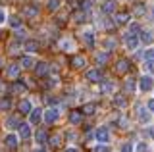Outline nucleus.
Segmentation results:
<instances>
[{"label":"nucleus","instance_id":"f257e3e1","mask_svg":"<svg viewBox=\"0 0 154 152\" xmlns=\"http://www.w3.org/2000/svg\"><path fill=\"white\" fill-rule=\"evenodd\" d=\"M123 41H125V46H127L129 50H135L141 39H137V37H135V33L129 31V33H125V35H123Z\"/></svg>","mask_w":154,"mask_h":152},{"label":"nucleus","instance_id":"f03ea898","mask_svg":"<svg viewBox=\"0 0 154 152\" xmlns=\"http://www.w3.org/2000/svg\"><path fill=\"white\" fill-rule=\"evenodd\" d=\"M58 117H60V112H58L56 106H50V108L45 112V121H46V123H54Z\"/></svg>","mask_w":154,"mask_h":152},{"label":"nucleus","instance_id":"7ed1b4c3","mask_svg":"<svg viewBox=\"0 0 154 152\" xmlns=\"http://www.w3.org/2000/svg\"><path fill=\"white\" fill-rule=\"evenodd\" d=\"M85 77H87V81H91V83H98V81H102V71H100L98 68L89 69Z\"/></svg>","mask_w":154,"mask_h":152},{"label":"nucleus","instance_id":"20e7f679","mask_svg":"<svg viewBox=\"0 0 154 152\" xmlns=\"http://www.w3.org/2000/svg\"><path fill=\"white\" fill-rule=\"evenodd\" d=\"M94 137H96L98 142H108L110 141V129L108 127H98L96 133H94Z\"/></svg>","mask_w":154,"mask_h":152},{"label":"nucleus","instance_id":"39448f33","mask_svg":"<svg viewBox=\"0 0 154 152\" xmlns=\"http://www.w3.org/2000/svg\"><path fill=\"white\" fill-rule=\"evenodd\" d=\"M35 73H37V77H45V75L48 73V71H50V65L46 64V62H37L35 64Z\"/></svg>","mask_w":154,"mask_h":152},{"label":"nucleus","instance_id":"423d86ee","mask_svg":"<svg viewBox=\"0 0 154 152\" xmlns=\"http://www.w3.org/2000/svg\"><path fill=\"white\" fill-rule=\"evenodd\" d=\"M148 110H150V108H143L141 104H137V114H139V121L141 123H148L150 121V114H148Z\"/></svg>","mask_w":154,"mask_h":152},{"label":"nucleus","instance_id":"0eeeda50","mask_svg":"<svg viewBox=\"0 0 154 152\" xmlns=\"http://www.w3.org/2000/svg\"><path fill=\"white\" fill-rule=\"evenodd\" d=\"M152 83L154 81L148 77V75H143V77L139 79V89H141L143 93H146V91H150V89H152Z\"/></svg>","mask_w":154,"mask_h":152},{"label":"nucleus","instance_id":"6e6552de","mask_svg":"<svg viewBox=\"0 0 154 152\" xmlns=\"http://www.w3.org/2000/svg\"><path fill=\"white\" fill-rule=\"evenodd\" d=\"M83 121V110H71L69 112V123L71 125H79Z\"/></svg>","mask_w":154,"mask_h":152},{"label":"nucleus","instance_id":"1a4fd4ad","mask_svg":"<svg viewBox=\"0 0 154 152\" xmlns=\"http://www.w3.org/2000/svg\"><path fill=\"white\" fill-rule=\"evenodd\" d=\"M42 117H45V112H42L41 108H35V110H31V114H29V120H31L33 125H37Z\"/></svg>","mask_w":154,"mask_h":152},{"label":"nucleus","instance_id":"9d476101","mask_svg":"<svg viewBox=\"0 0 154 152\" xmlns=\"http://www.w3.org/2000/svg\"><path fill=\"white\" fill-rule=\"evenodd\" d=\"M27 91V85H25V81H16L10 87V93H14V94H21V93H25Z\"/></svg>","mask_w":154,"mask_h":152},{"label":"nucleus","instance_id":"9b49d317","mask_svg":"<svg viewBox=\"0 0 154 152\" xmlns=\"http://www.w3.org/2000/svg\"><path fill=\"white\" fill-rule=\"evenodd\" d=\"M12 106H14V102L10 96H0V112H10Z\"/></svg>","mask_w":154,"mask_h":152},{"label":"nucleus","instance_id":"f8f14e48","mask_svg":"<svg viewBox=\"0 0 154 152\" xmlns=\"http://www.w3.org/2000/svg\"><path fill=\"white\" fill-rule=\"evenodd\" d=\"M17 133H19L21 139H29V137H31V127H29V123H19Z\"/></svg>","mask_w":154,"mask_h":152},{"label":"nucleus","instance_id":"ddd939ff","mask_svg":"<svg viewBox=\"0 0 154 152\" xmlns=\"http://www.w3.org/2000/svg\"><path fill=\"white\" fill-rule=\"evenodd\" d=\"M116 71H118V73H125V71H129V60L127 58H119L118 64H116Z\"/></svg>","mask_w":154,"mask_h":152},{"label":"nucleus","instance_id":"4468645a","mask_svg":"<svg viewBox=\"0 0 154 152\" xmlns=\"http://www.w3.org/2000/svg\"><path fill=\"white\" fill-rule=\"evenodd\" d=\"M37 14H38V6H37V4H29V6L23 8V16H25V17H35Z\"/></svg>","mask_w":154,"mask_h":152},{"label":"nucleus","instance_id":"2eb2a0df","mask_svg":"<svg viewBox=\"0 0 154 152\" xmlns=\"http://www.w3.org/2000/svg\"><path fill=\"white\" fill-rule=\"evenodd\" d=\"M19 71H21V64H10L6 69V75L8 77H17Z\"/></svg>","mask_w":154,"mask_h":152},{"label":"nucleus","instance_id":"dca6fc26","mask_svg":"<svg viewBox=\"0 0 154 152\" xmlns=\"http://www.w3.org/2000/svg\"><path fill=\"white\" fill-rule=\"evenodd\" d=\"M114 20L118 21L119 25H123V23H129V21H131V16H129V12H118Z\"/></svg>","mask_w":154,"mask_h":152},{"label":"nucleus","instance_id":"f3484780","mask_svg":"<svg viewBox=\"0 0 154 152\" xmlns=\"http://www.w3.org/2000/svg\"><path fill=\"white\" fill-rule=\"evenodd\" d=\"M69 64H71L73 69H81V68H85V58H83V56H73Z\"/></svg>","mask_w":154,"mask_h":152},{"label":"nucleus","instance_id":"a211bd4d","mask_svg":"<svg viewBox=\"0 0 154 152\" xmlns=\"http://www.w3.org/2000/svg\"><path fill=\"white\" fill-rule=\"evenodd\" d=\"M4 141H6V146H8L10 150H16L17 148V137L16 135H6V139H4Z\"/></svg>","mask_w":154,"mask_h":152},{"label":"nucleus","instance_id":"6ab92c4d","mask_svg":"<svg viewBox=\"0 0 154 152\" xmlns=\"http://www.w3.org/2000/svg\"><path fill=\"white\" fill-rule=\"evenodd\" d=\"M37 50H38V42H37V41H33V39L25 41V52L33 54V52H37Z\"/></svg>","mask_w":154,"mask_h":152},{"label":"nucleus","instance_id":"aec40b11","mask_svg":"<svg viewBox=\"0 0 154 152\" xmlns=\"http://www.w3.org/2000/svg\"><path fill=\"white\" fill-rule=\"evenodd\" d=\"M19 64H21V68H25V69H31V68H35V60H33L31 56H23Z\"/></svg>","mask_w":154,"mask_h":152},{"label":"nucleus","instance_id":"412c9836","mask_svg":"<svg viewBox=\"0 0 154 152\" xmlns=\"http://www.w3.org/2000/svg\"><path fill=\"white\" fill-rule=\"evenodd\" d=\"M83 41H85L87 46H91V48H93V46H94V33H93V31L83 33Z\"/></svg>","mask_w":154,"mask_h":152},{"label":"nucleus","instance_id":"4be33fe9","mask_svg":"<svg viewBox=\"0 0 154 152\" xmlns=\"http://www.w3.org/2000/svg\"><path fill=\"white\" fill-rule=\"evenodd\" d=\"M17 108H19V114H31V110H33V108H31V102H29V100H21Z\"/></svg>","mask_w":154,"mask_h":152},{"label":"nucleus","instance_id":"5701e85b","mask_svg":"<svg viewBox=\"0 0 154 152\" xmlns=\"http://www.w3.org/2000/svg\"><path fill=\"white\" fill-rule=\"evenodd\" d=\"M116 6H118V4H116L114 0H106V4L102 6V12H104V14H114Z\"/></svg>","mask_w":154,"mask_h":152},{"label":"nucleus","instance_id":"b1692460","mask_svg":"<svg viewBox=\"0 0 154 152\" xmlns=\"http://www.w3.org/2000/svg\"><path fill=\"white\" fill-rule=\"evenodd\" d=\"M94 112H96V104H94V102L83 104V114H85V116H93Z\"/></svg>","mask_w":154,"mask_h":152},{"label":"nucleus","instance_id":"393cba45","mask_svg":"<svg viewBox=\"0 0 154 152\" xmlns=\"http://www.w3.org/2000/svg\"><path fill=\"white\" fill-rule=\"evenodd\" d=\"M85 20H87V14H85V10H81V8H79V12L73 14V21L75 23H85Z\"/></svg>","mask_w":154,"mask_h":152},{"label":"nucleus","instance_id":"a878e982","mask_svg":"<svg viewBox=\"0 0 154 152\" xmlns=\"http://www.w3.org/2000/svg\"><path fill=\"white\" fill-rule=\"evenodd\" d=\"M114 104L118 108H125V106H127V100H125L123 94H116V96H114Z\"/></svg>","mask_w":154,"mask_h":152},{"label":"nucleus","instance_id":"bb28decb","mask_svg":"<svg viewBox=\"0 0 154 152\" xmlns=\"http://www.w3.org/2000/svg\"><path fill=\"white\" fill-rule=\"evenodd\" d=\"M35 141H37V144H46V141H48L46 133L45 131H37L35 133Z\"/></svg>","mask_w":154,"mask_h":152},{"label":"nucleus","instance_id":"cd10ccee","mask_svg":"<svg viewBox=\"0 0 154 152\" xmlns=\"http://www.w3.org/2000/svg\"><path fill=\"white\" fill-rule=\"evenodd\" d=\"M123 91H125V93H135V79L129 77L127 81L123 83Z\"/></svg>","mask_w":154,"mask_h":152},{"label":"nucleus","instance_id":"c85d7f7f","mask_svg":"<svg viewBox=\"0 0 154 152\" xmlns=\"http://www.w3.org/2000/svg\"><path fill=\"white\" fill-rule=\"evenodd\" d=\"M112 87H114L112 81H102V85H100V93H104V94L112 93Z\"/></svg>","mask_w":154,"mask_h":152},{"label":"nucleus","instance_id":"c756f323","mask_svg":"<svg viewBox=\"0 0 154 152\" xmlns=\"http://www.w3.org/2000/svg\"><path fill=\"white\" fill-rule=\"evenodd\" d=\"M152 35L148 31H141V42H144V44H152Z\"/></svg>","mask_w":154,"mask_h":152},{"label":"nucleus","instance_id":"7c9ffc66","mask_svg":"<svg viewBox=\"0 0 154 152\" xmlns=\"http://www.w3.org/2000/svg\"><path fill=\"white\" fill-rule=\"evenodd\" d=\"M46 8L50 12H56L60 8V0H46Z\"/></svg>","mask_w":154,"mask_h":152},{"label":"nucleus","instance_id":"2f4dec72","mask_svg":"<svg viewBox=\"0 0 154 152\" xmlns=\"http://www.w3.org/2000/svg\"><path fill=\"white\" fill-rule=\"evenodd\" d=\"M144 12H146V6H144V4H135V8H133L135 16H143Z\"/></svg>","mask_w":154,"mask_h":152},{"label":"nucleus","instance_id":"473e14b6","mask_svg":"<svg viewBox=\"0 0 154 152\" xmlns=\"http://www.w3.org/2000/svg\"><path fill=\"white\" fill-rule=\"evenodd\" d=\"M6 127H8V129H14V127H19V121L16 120V117H8V120H6Z\"/></svg>","mask_w":154,"mask_h":152},{"label":"nucleus","instance_id":"72a5a7b5","mask_svg":"<svg viewBox=\"0 0 154 152\" xmlns=\"http://www.w3.org/2000/svg\"><path fill=\"white\" fill-rule=\"evenodd\" d=\"M108 56H110V52H102V54L96 56V62L102 65V64H106V62H108Z\"/></svg>","mask_w":154,"mask_h":152},{"label":"nucleus","instance_id":"f704fd0d","mask_svg":"<svg viewBox=\"0 0 154 152\" xmlns=\"http://www.w3.org/2000/svg\"><path fill=\"white\" fill-rule=\"evenodd\" d=\"M104 46H106V50H112V48H116V46H118V42H116V39H106Z\"/></svg>","mask_w":154,"mask_h":152},{"label":"nucleus","instance_id":"c9c22d12","mask_svg":"<svg viewBox=\"0 0 154 152\" xmlns=\"http://www.w3.org/2000/svg\"><path fill=\"white\" fill-rule=\"evenodd\" d=\"M10 25H12L14 29H17V27L21 25V21H19V17H17V16H12V17H10Z\"/></svg>","mask_w":154,"mask_h":152},{"label":"nucleus","instance_id":"e433bc0d","mask_svg":"<svg viewBox=\"0 0 154 152\" xmlns=\"http://www.w3.org/2000/svg\"><path fill=\"white\" fill-rule=\"evenodd\" d=\"M118 127H119V129H125V127H127V117H125V116L118 117Z\"/></svg>","mask_w":154,"mask_h":152},{"label":"nucleus","instance_id":"4c0bfd02","mask_svg":"<svg viewBox=\"0 0 154 152\" xmlns=\"http://www.w3.org/2000/svg\"><path fill=\"white\" fill-rule=\"evenodd\" d=\"M19 42H21V41L12 42V44H10V52H12V54H19Z\"/></svg>","mask_w":154,"mask_h":152},{"label":"nucleus","instance_id":"58836bf2","mask_svg":"<svg viewBox=\"0 0 154 152\" xmlns=\"http://www.w3.org/2000/svg\"><path fill=\"white\" fill-rule=\"evenodd\" d=\"M91 8H93V0H85V2H81V10L89 12Z\"/></svg>","mask_w":154,"mask_h":152},{"label":"nucleus","instance_id":"ea45409f","mask_svg":"<svg viewBox=\"0 0 154 152\" xmlns=\"http://www.w3.org/2000/svg\"><path fill=\"white\" fill-rule=\"evenodd\" d=\"M144 68H146L148 73H154V60H146L144 62Z\"/></svg>","mask_w":154,"mask_h":152},{"label":"nucleus","instance_id":"a19ab883","mask_svg":"<svg viewBox=\"0 0 154 152\" xmlns=\"http://www.w3.org/2000/svg\"><path fill=\"white\" fill-rule=\"evenodd\" d=\"M16 39L17 41H25V29H19L17 27L16 29Z\"/></svg>","mask_w":154,"mask_h":152},{"label":"nucleus","instance_id":"79ce46f5","mask_svg":"<svg viewBox=\"0 0 154 152\" xmlns=\"http://www.w3.org/2000/svg\"><path fill=\"white\" fill-rule=\"evenodd\" d=\"M62 48H64V50H71V48H73V41H62Z\"/></svg>","mask_w":154,"mask_h":152},{"label":"nucleus","instance_id":"37998d69","mask_svg":"<svg viewBox=\"0 0 154 152\" xmlns=\"http://www.w3.org/2000/svg\"><path fill=\"white\" fill-rule=\"evenodd\" d=\"M119 152H133V144L131 142H125V144H122V150Z\"/></svg>","mask_w":154,"mask_h":152},{"label":"nucleus","instance_id":"c03bdc74","mask_svg":"<svg viewBox=\"0 0 154 152\" xmlns=\"http://www.w3.org/2000/svg\"><path fill=\"white\" fill-rule=\"evenodd\" d=\"M144 60H154V48H150V50L144 52Z\"/></svg>","mask_w":154,"mask_h":152},{"label":"nucleus","instance_id":"a18cd8bd","mask_svg":"<svg viewBox=\"0 0 154 152\" xmlns=\"http://www.w3.org/2000/svg\"><path fill=\"white\" fill-rule=\"evenodd\" d=\"M45 100H46V104H50V106H56L58 104V98H54V96H46Z\"/></svg>","mask_w":154,"mask_h":152},{"label":"nucleus","instance_id":"49530a36","mask_svg":"<svg viewBox=\"0 0 154 152\" xmlns=\"http://www.w3.org/2000/svg\"><path fill=\"white\" fill-rule=\"evenodd\" d=\"M94 152H110V146H104V144H98L94 148Z\"/></svg>","mask_w":154,"mask_h":152},{"label":"nucleus","instance_id":"de8ad7c7","mask_svg":"<svg viewBox=\"0 0 154 152\" xmlns=\"http://www.w3.org/2000/svg\"><path fill=\"white\" fill-rule=\"evenodd\" d=\"M50 144L52 146H58V144H60V135H54V137H52V139H50Z\"/></svg>","mask_w":154,"mask_h":152},{"label":"nucleus","instance_id":"09e8293b","mask_svg":"<svg viewBox=\"0 0 154 152\" xmlns=\"http://www.w3.org/2000/svg\"><path fill=\"white\" fill-rule=\"evenodd\" d=\"M104 27H106V29H110V31H112V29H116V23H112V21L108 20V21L104 23Z\"/></svg>","mask_w":154,"mask_h":152},{"label":"nucleus","instance_id":"8fccbe9b","mask_svg":"<svg viewBox=\"0 0 154 152\" xmlns=\"http://www.w3.org/2000/svg\"><path fill=\"white\" fill-rule=\"evenodd\" d=\"M148 148H146V144H144V142H141V144L137 146V152H146Z\"/></svg>","mask_w":154,"mask_h":152},{"label":"nucleus","instance_id":"3c124183","mask_svg":"<svg viewBox=\"0 0 154 152\" xmlns=\"http://www.w3.org/2000/svg\"><path fill=\"white\" fill-rule=\"evenodd\" d=\"M139 31H141V29H139V25H137V23H133V25H131V33H135V35H137Z\"/></svg>","mask_w":154,"mask_h":152},{"label":"nucleus","instance_id":"603ef678","mask_svg":"<svg viewBox=\"0 0 154 152\" xmlns=\"http://www.w3.org/2000/svg\"><path fill=\"white\" fill-rule=\"evenodd\" d=\"M4 21H6V14H4L2 10H0V25H2Z\"/></svg>","mask_w":154,"mask_h":152},{"label":"nucleus","instance_id":"864d4df0","mask_svg":"<svg viewBox=\"0 0 154 152\" xmlns=\"http://www.w3.org/2000/svg\"><path fill=\"white\" fill-rule=\"evenodd\" d=\"M148 108H150V112H154V100L148 102Z\"/></svg>","mask_w":154,"mask_h":152},{"label":"nucleus","instance_id":"5fc2aeb1","mask_svg":"<svg viewBox=\"0 0 154 152\" xmlns=\"http://www.w3.org/2000/svg\"><path fill=\"white\" fill-rule=\"evenodd\" d=\"M148 135H150V137H154V127H148Z\"/></svg>","mask_w":154,"mask_h":152},{"label":"nucleus","instance_id":"6e6d98bb","mask_svg":"<svg viewBox=\"0 0 154 152\" xmlns=\"http://www.w3.org/2000/svg\"><path fill=\"white\" fill-rule=\"evenodd\" d=\"M64 152H79V150H77V148H66Z\"/></svg>","mask_w":154,"mask_h":152},{"label":"nucleus","instance_id":"4d7b16f0","mask_svg":"<svg viewBox=\"0 0 154 152\" xmlns=\"http://www.w3.org/2000/svg\"><path fill=\"white\" fill-rule=\"evenodd\" d=\"M37 152H46V150H45V148H38V150H37Z\"/></svg>","mask_w":154,"mask_h":152}]
</instances>
